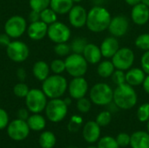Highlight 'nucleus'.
<instances>
[{"instance_id":"4d7b16f0","label":"nucleus","mask_w":149,"mask_h":148,"mask_svg":"<svg viewBox=\"0 0 149 148\" xmlns=\"http://www.w3.org/2000/svg\"><path fill=\"white\" fill-rule=\"evenodd\" d=\"M67 148H78V147H67Z\"/></svg>"},{"instance_id":"9d476101","label":"nucleus","mask_w":149,"mask_h":148,"mask_svg":"<svg viewBox=\"0 0 149 148\" xmlns=\"http://www.w3.org/2000/svg\"><path fill=\"white\" fill-rule=\"evenodd\" d=\"M27 30L26 20L18 15L10 17L4 24V32L11 38H20Z\"/></svg>"},{"instance_id":"f03ea898","label":"nucleus","mask_w":149,"mask_h":148,"mask_svg":"<svg viewBox=\"0 0 149 148\" xmlns=\"http://www.w3.org/2000/svg\"><path fill=\"white\" fill-rule=\"evenodd\" d=\"M138 101V95L134 86L127 83L117 85L113 90V102L119 109L130 110L134 107Z\"/></svg>"},{"instance_id":"9b49d317","label":"nucleus","mask_w":149,"mask_h":148,"mask_svg":"<svg viewBox=\"0 0 149 148\" xmlns=\"http://www.w3.org/2000/svg\"><path fill=\"white\" fill-rule=\"evenodd\" d=\"M30 127L26 120L17 119L12 120L7 126V133L9 137L16 141L25 140L30 133Z\"/></svg>"},{"instance_id":"c756f323","label":"nucleus","mask_w":149,"mask_h":148,"mask_svg":"<svg viewBox=\"0 0 149 148\" xmlns=\"http://www.w3.org/2000/svg\"><path fill=\"white\" fill-rule=\"evenodd\" d=\"M134 45L141 51H149V33L140 34L134 40Z\"/></svg>"},{"instance_id":"58836bf2","label":"nucleus","mask_w":149,"mask_h":148,"mask_svg":"<svg viewBox=\"0 0 149 148\" xmlns=\"http://www.w3.org/2000/svg\"><path fill=\"white\" fill-rule=\"evenodd\" d=\"M83 125V119L79 115H73L68 124V130L72 133H76Z\"/></svg>"},{"instance_id":"ea45409f","label":"nucleus","mask_w":149,"mask_h":148,"mask_svg":"<svg viewBox=\"0 0 149 148\" xmlns=\"http://www.w3.org/2000/svg\"><path fill=\"white\" fill-rule=\"evenodd\" d=\"M111 79L116 86L124 84L126 83V72L124 71L115 69V71L111 76Z\"/></svg>"},{"instance_id":"09e8293b","label":"nucleus","mask_w":149,"mask_h":148,"mask_svg":"<svg viewBox=\"0 0 149 148\" xmlns=\"http://www.w3.org/2000/svg\"><path fill=\"white\" fill-rule=\"evenodd\" d=\"M142 87H143V90L145 91V92L149 94V74H147V76L142 83Z\"/></svg>"},{"instance_id":"f8f14e48","label":"nucleus","mask_w":149,"mask_h":148,"mask_svg":"<svg viewBox=\"0 0 149 148\" xmlns=\"http://www.w3.org/2000/svg\"><path fill=\"white\" fill-rule=\"evenodd\" d=\"M6 53L10 60L17 63H21L28 58L29 48L25 43L15 40L11 41L6 47Z\"/></svg>"},{"instance_id":"4c0bfd02","label":"nucleus","mask_w":149,"mask_h":148,"mask_svg":"<svg viewBox=\"0 0 149 148\" xmlns=\"http://www.w3.org/2000/svg\"><path fill=\"white\" fill-rule=\"evenodd\" d=\"M30 89L28 85L24 82H19L13 87V92L17 98H25L28 94Z\"/></svg>"},{"instance_id":"79ce46f5","label":"nucleus","mask_w":149,"mask_h":148,"mask_svg":"<svg viewBox=\"0 0 149 148\" xmlns=\"http://www.w3.org/2000/svg\"><path fill=\"white\" fill-rule=\"evenodd\" d=\"M141 66L146 74H149V51H144L142 54L141 58Z\"/></svg>"},{"instance_id":"a18cd8bd","label":"nucleus","mask_w":149,"mask_h":148,"mask_svg":"<svg viewBox=\"0 0 149 148\" xmlns=\"http://www.w3.org/2000/svg\"><path fill=\"white\" fill-rule=\"evenodd\" d=\"M29 110L25 108H21L17 112V119L23 120H27L29 118Z\"/></svg>"},{"instance_id":"a878e982","label":"nucleus","mask_w":149,"mask_h":148,"mask_svg":"<svg viewBox=\"0 0 149 148\" xmlns=\"http://www.w3.org/2000/svg\"><path fill=\"white\" fill-rule=\"evenodd\" d=\"M26 122L30 129L32 131H36V132H39L43 130L46 125L45 119L39 113H33L32 115L29 116Z\"/></svg>"},{"instance_id":"4be33fe9","label":"nucleus","mask_w":149,"mask_h":148,"mask_svg":"<svg viewBox=\"0 0 149 148\" xmlns=\"http://www.w3.org/2000/svg\"><path fill=\"white\" fill-rule=\"evenodd\" d=\"M130 146L132 148H149V133L144 131H137L131 135Z\"/></svg>"},{"instance_id":"393cba45","label":"nucleus","mask_w":149,"mask_h":148,"mask_svg":"<svg viewBox=\"0 0 149 148\" xmlns=\"http://www.w3.org/2000/svg\"><path fill=\"white\" fill-rule=\"evenodd\" d=\"M115 71V67L110 59H105L103 61H100L98 64L97 66V73L100 78L103 79H107L111 78L112 74Z\"/></svg>"},{"instance_id":"de8ad7c7","label":"nucleus","mask_w":149,"mask_h":148,"mask_svg":"<svg viewBox=\"0 0 149 148\" xmlns=\"http://www.w3.org/2000/svg\"><path fill=\"white\" fill-rule=\"evenodd\" d=\"M17 79H18L21 82L24 81L25 77H26L25 70H24V68H22V67L18 68V69H17Z\"/></svg>"},{"instance_id":"3c124183","label":"nucleus","mask_w":149,"mask_h":148,"mask_svg":"<svg viewBox=\"0 0 149 148\" xmlns=\"http://www.w3.org/2000/svg\"><path fill=\"white\" fill-rule=\"evenodd\" d=\"M64 100H65V104H66L67 106H70L71 103H72V99H71L70 98H66V99H65Z\"/></svg>"},{"instance_id":"dca6fc26","label":"nucleus","mask_w":149,"mask_h":148,"mask_svg":"<svg viewBox=\"0 0 149 148\" xmlns=\"http://www.w3.org/2000/svg\"><path fill=\"white\" fill-rule=\"evenodd\" d=\"M131 19L136 25H145L149 22V7L140 3L132 7Z\"/></svg>"},{"instance_id":"7ed1b4c3","label":"nucleus","mask_w":149,"mask_h":148,"mask_svg":"<svg viewBox=\"0 0 149 148\" xmlns=\"http://www.w3.org/2000/svg\"><path fill=\"white\" fill-rule=\"evenodd\" d=\"M68 88V82L60 74L49 76L42 84V91L49 99L61 98Z\"/></svg>"},{"instance_id":"c85d7f7f","label":"nucleus","mask_w":149,"mask_h":148,"mask_svg":"<svg viewBox=\"0 0 149 148\" xmlns=\"http://www.w3.org/2000/svg\"><path fill=\"white\" fill-rule=\"evenodd\" d=\"M87 44V40L84 38H74L70 46H71V50L72 53H78V54H82L84 51V49L86 47V45Z\"/></svg>"},{"instance_id":"ddd939ff","label":"nucleus","mask_w":149,"mask_h":148,"mask_svg":"<svg viewBox=\"0 0 149 148\" xmlns=\"http://www.w3.org/2000/svg\"><path fill=\"white\" fill-rule=\"evenodd\" d=\"M129 29V20L124 15H117L112 17L109 26L108 31L109 33L115 38H122L124 37Z\"/></svg>"},{"instance_id":"473e14b6","label":"nucleus","mask_w":149,"mask_h":148,"mask_svg":"<svg viewBox=\"0 0 149 148\" xmlns=\"http://www.w3.org/2000/svg\"><path fill=\"white\" fill-rule=\"evenodd\" d=\"M51 0H30L29 4L32 10L41 12L45 9L50 7Z\"/></svg>"},{"instance_id":"a19ab883","label":"nucleus","mask_w":149,"mask_h":148,"mask_svg":"<svg viewBox=\"0 0 149 148\" xmlns=\"http://www.w3.org/2000/svg\"><path fill=\"white\" fill-rule=\"evenodd\" d=\"M130 139H131L130 135H128L126 133H121L117 135L116 141L120 146V147H127L128 145H130Z\"/></svg>"},{"instance_id":"b1692460","label":"nucleus","mask_w":149,"mask_h":148,"mask_svg":"<svg viewBox=\"0 0 149 148\" xmlns=\"http://www.w3.org/2000/svg\"><path fill=\"white\" fill-rule=\"evenodd\" d=\"M74 3L72 0H51L50 7L58 15L68 14Z\"/></svg>"},{"instance_id":"cd10ccee","label":"nucleus","mask_w":149,"mask_h":148,"mask_svg":"<svg viewBox=\"0 0 149 148\" xmlns=\"http://www.w3.org/2000/svg\"><path fill=\"white\" fill-rule=\"evenodd\" d=\"M40 20L50 25L58 21V14L51 7H48L40 12Z\"/></svg>"},{"instance_id":"49530a36","label":"nucleus","mask_w":149,"mask_h":148,"mask_svg":"<svg viewBox=\"0 0 149 148\" xmlns=\"http://www.w3.org/2000/svg\"><path fill=\"white\" fill-rule=\"evenodd\" d=\"M29 20L31 23L39 21L40 20V12L31 10V11L30 12V15H29Z\"/></svg>"},{"instance_id":"72a5a7b5","label":"nucleus","mask_w":149,"mask_h":148,"mask_svg":"<svg viewBox=\"0 0 149 148\" xmlns=\"http://www.w3.org/2000/svg\"><path fill=\"white\" fill-rule=\"evenodd\" d=\"M77 109L81 113H88L92 108V101L90 99H87L86 97H83L81 99H77L76 104Z\"/></svg>"},{"instance_id":"7c9ffc66","label":"nucleus","mask_w":149,"mask_h":148,"mask_svg":"<svg viewBox=\"0 0 149 148\" xmlns=\"http://www.w3.org/2000/svg\"><path fill=\"white\" fill-rule=\"evenodd\" d=\"M98 148H120L118 145L116 139H114L112 136H105L102 137L98 141Z\"/></svg>"},{"instance_id":"37998d69","label":"nucleus","mask_w":149,"mask_h":148,"mask_svg":"<svg viewBox=\"0 0 149 148\" xmlns=\"http://www.w3.org/2000/svg\"><path fill=\"white\" fill-rule=\"evenodd\" d=\"M8 124H9V116L7 112L4 109L0 108V130H3L5 127H7Z\"/></svg>"},{"instance_id":"0eeeda50","label":"nucleus","mask_w":149,"mask_h":148,"mask_svg":"<svg viewBox=\"0 0 149 148\" xmlns=\"http://www.w3.org/2000/svg\"><path fill=\"white\" fill-rule=\"evenodd\" d=\"M25 105L27 109L32 113H40L45 109L47 97L40 89H31L26 95Z\"/></svg>"},{"instance_id":"2f4dec72","label":"nucleus","mask_w":149,"mask_h":148,"mask_svg":"<svg viewBox=\"0 0 149 148\" xmlns=\"http://www.w3.org/2000/svg\"><path fill=\"white\" fill-rule=\"evenodd\" d=\"M97 124L101 127V126H108L111 121H112V113L110 111L107 110V111H102L101 113H100L98 114V116L96 117V120Z\"/></svg>"},{"instance_id":"5fc2aeb1","label":"nucleus","mask_w":149,"mask_h":148,"mask_svg":"<svg viewBox=\"0 0 149 148\" xmlns=\"http://www.w3.org/2000/svg\"><path fill=\"white\" fill-rule=\"evenodd\" d=\"M147 129H148V133H149V120L148 121V125H147Z\"/></svg>"},{"instance_id":"c9c22d12","label":"nucleus","mask_w":149,"mask_h":148,"mask_svg":"<svg viewBox=\"0 0 149 148\" xmlns=\"http://www.w3.org/2000/svg\"><path fill=\"white\" fill-rule=\"evenodd\" d=\"M71 46L66 43L56 44L54 46V52L59 57H67L69 54H71Z\"/></svg>"},{"instance_id":"8fccbe9b","label":"nucleus","mask_w":149,"mask_h":148,"mask_svg":"<svg viewBox=\"0 0 149 148\" xmlns=\"http://www.w3.org/2000/svg\"><path fill=\"white\" fill-rule=\"evenodd\" d=\"M125 2H126L127 4H128V5L133 7V6L138 4V3H141V0H125Z\"/></svg>"},{"instance_id":"f704fd0d","label":"nucleus","mask_w":149,"mask_h":148,"mask_svg":"<svg viewBox=\"0 0 149 148\" xmlns=\"http://www.w3.org/2000/svg\"><path fill=\"white\" fill-rule=\"evenodd\" d=\"M50 69L54 74H61L65 72V60L60 58H56L52 60L50 64Z\"/></svg>"},{"instance_id":"864d4df0","label":"nucleus","mask_w":149,"mask_h":148,"mask_svg":"<svg viewBox=\"0 0 149 148\" xmlns=\"http://www.w3.org/2000/svg\"><path fill=\"white\" fill-rule=\"evenodd\" d=\"M74 3H80V2H82L83 0H72Z\"/></svg>"},{"instance_id":"423d86ee","label":"nucleus","mask_w":149,"mask_h":148,"mask_svg":"<svg viewBox=\"0 0 149 148\" xmlns=\"http://www.w3.org/2000/svg\"><path fill=\"white\" fill-rule=\"evenodd\" d=\"M45 111V115L50 121L58 123L62 121L67 115L68 106L65 104V100L60 98L52 99L47 102Z\"/></svg>"},{"instance_id":"6ab92c4d","label":"nucleus","mask_w":149,"mask_h":148,"mask_svg":"<svg viewBox=\"0 0 149 148\" xmlns=\"http://www.w3.org/2000/svg\"><path fill=\"white\" fill-rule=\"evenodd\" d=\"M27 34L32 40H41L47 36L48 25L43 21L39 20L37 22L31 23L27 27Z\"/></svg>"},{"instance_id":"e433bc0d","label":"nucleus","mask_w":149,"mask_h":148,"mask_svg":"<svg viewBox=\"0 0 149 148\" xmlns=\"http://www.w3.org/2000/svg\"><path fill=\"white\" fill-rule=\"evenodd\" d=\"M137 118L141 122H148L149 120V103L141 105L137 110Z\"/></svg>"},{"instance_id":"4468645a","label":"nucleus","mask_w":149,"mask_h":148,"mask_svg":"<svg viewBox=\"0 0 149 148\" xmlns=\"http://www.w3.org/2000/svg\"><path fill=\"white\" fill-rule=\"evenodd\" d=\"M88 82L84 77L72 78V79L68 84L67 88L70 97L76 100L83 97H86V95L88 92Z\"/></svg>"},{"instance_id":"5701e85b","label":"nucleus","mask_w":149,"mask_h":148,"mask_svg":"<svg viewBox=\"0 0 149 148\" xmlns=\"http://www.w3.org/2000/svg\"><path fill=\"white\" fill-rule=\"evenodd\" d=\"M50 65L45 61L43 60L37 61L32 67V72L34 77L38 80L42 82L50 76Z\"/></svg>"},{"instance_id":"603ef678","label":"nucleus","mask_w":149,"mask_h":148,"mask_svg":"<svg viewBox=\"0 0 149 148\" xmlns=\"http://www.w3.org/2000/svg\"><path fill=\"white\" fill-rule=\"evenodd\" d=\"M141 3H143L144 4H146L148 7H149V0H141Z\"/></svg>"},{"instance_id":"1a4fd4ad","label":"nucleus","mask_w":149,"mask_h":148,"mask_svg":"<svg viewBox=\"0 0 149 148\" xmlns=\"http://www.w3.org/2000/svg\"><path fill=\"white\" fill-rule=\"evenodd\" d=\"M71 29L64 23L56 21L48 25L47 36L51 41L55 44L66 43L71 38Z\"/></svg>"},{"instance_id":"20e7f679","label":"nucleus","mask_w":149,"mask_h":148,"mask_svg":"<svg viewBox=\"0 0 149 148\" xmlns=\"http://www.w3.org/2000/svg\"><path fill=\"white\" fill-rule=\"evenodd\" d=\"M89 99L96 106H108L113 99V89L107 83H96L89 91Z\"/></svg>"},{"instance_id":"bb28decb","label":"nucleus","mask_w":149,"mask_h":148,"mask_svg":"<svg viewBox=\"0 0 149 148\" xmlns=\"http://www.w3.org/2000/svg\"><path fill=\"white\" fill-rule=\"evenodd\" d=\"M57 139L53 133L50 131L43 132L38 139V144L42 148H53L56 145Z\"/></svg>"},{"instance_id":"f3484780","label":"nucleus","mask_w":149,"mask_h":148,"mask_svg":"<svg viewBox=\"0 0 149 148\" xmlns=\"http://www.w3.org/2000/svg\"><path fill=\"white\" fill-rule=\"evenodd\" d=\"M100 48L103 58L107 59H111L113 57V55L117 52V51L120 49V43L117 38L113 36L107 37L101 42Z\"/></svg>"},{"instance_id":"412c9836","label":"nucleus","mask_w":149,"mask_h":148,"mask_svg":"<svg viewBox=\"0 0 149 148\" xmlns=\"http://www.w3.org/2000/svg\"><path fill=\"white\" fill-rule=\"evenodd\" d=\"M147 74L141 67H131L126 72V83L135 87L141 85Z\"/></svg>"},{"instance_id":"f257e3e1","label":"nucleus","mask_w":149,"mask_h":148,"mask_svg":"<svg viewBox=\"0 0 149 148\" xmlns=\"http://www.w3.org/2000/svg\"><path fill=\"white\" fill-rule=\"evenodd\" d=\"M112 19L109 10L100 5H95L87 11V19L86 26L94 33H100L108 29Z\"/></svg>"},{"instance_id":"aec40b11","label":"nucleus","mask_w":149,"mask_h":148,"mask_svg":"<svg viewBox=\"0 0 149 148\" xmlns=\"http://www.w3.org/2000/svg\"><path fill=\"white\" fill-rule=\"evenodd\" d=\"M86 60L90 65H97L103 58L100 46L93 43H87L82 53Z\"/></svg>"},{"instance_id":"a211bd4d","label":"nucleus","mask_w":149,"mask_h":148,"mask_svg":"<svg viewBox=\"0 0 149 148\" xmlns=\"http://www.w3.org/2000/svg\"><path fill=\"white\" fill-rule=\"evenodd\" d=\"M84 140L88 143H95L100 137V126L96 121H88L85 124L82 131Z\"/></svg>"},{"instance_id":"6e6d98bb","label":"nucleus","mask_w":149,"mask_h":148,"mask_svg":"<svg viewBox=\"0 0 149 148\" xmlns=\"http://www.w3.org/2000/svg\"><path fill=\"white\" fill-rule=\"evenodd\" d=\"M86 148H98L97 147H93V146H90V147H88Z\"/></svg>"},{"instance_id":"c03bdc74","label":"nucleus","mask_w":149,"mask_h":148,"mask_svg":"<svg viewBox=\"0 0 149 148\" xmlns=\"http://www.w3.org/2000/svg\"><path fill=\"white\" fill-rule=\"evenodd\" d=\"M10 38H11L8 34H6L5 32L0 34V45L7 47L10 44V42H11Z\"/></svg>"},{"instance_id":"6e6552de","label":"nucleus","mask_w":149,"mask_h":148,"mask_svg":"<svg viewBox=\"0 0 149 148\" xmlns=\"http://www.w3.org/2000/svg\"><path fill=\"white\" fill-rule=\"evenodd\" d=\"M111 60L115 69L125 72L133 66L135 60V54L129 47H120Z\"/></svg>"},{"instance_id":"2eb2a0df","label":"nucleus","mask_w":149,"mask_h":148,"mask_svg":"<svg viewBox=\"0 0 149 148\" xmlns=\"http://www.w3.org/2000/svg\"><path fill=\"white\" fill-rule=\"evenodd\" d=\"M68 19L70 24L74 28H82L86 24L87 11L82 5H73L68 12Z\"/></svg>"},{"instance_id":"39448f33","label":"nucleus","mask_w":149,"mask_h":148,"mask_svg":"<svg viewBox=\"0 0 149 148\" xmlns=\"http://www.w3.org/2000/svg\"><path fill=\"white\" fill-rule=\"evenodd\" d=\"M65 72L72 78L84 77L88 70V63L82 54L71 53L65 59Z\"/></svg>"}]
</instances>
